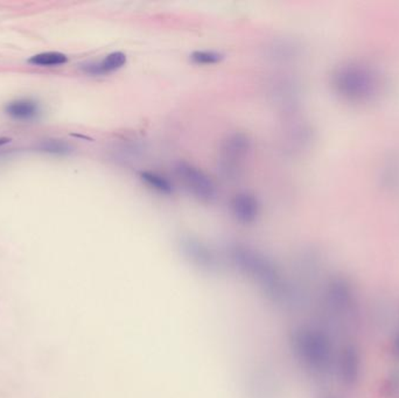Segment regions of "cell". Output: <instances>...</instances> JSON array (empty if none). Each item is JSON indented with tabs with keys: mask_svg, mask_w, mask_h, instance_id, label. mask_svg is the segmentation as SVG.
<instances>
[{
	"mask_svg": "<svg viewBox=\"0 0 399 398\" xmlns=\"http://www.w3.org/2000/svg\"><path fill=\"white\" fill-rule=\"evenodd\" d=\"M340 379L348 387L355 386L360 380L362 372V360L360 350L354 345L344 347L337 361Z\"/></svg>",
	"mask_w": 399,
	"mask_h": 398,
	"instance_id": "cell-4",
	"label": "cell"
},
{
	"mask_svg": "<svg viewBox=\"0 0 399 398\" xmlns=\"http://www.w3.org/2000/svg\"><path fill=\"white\" fill-rule=\"evenodd\" d=\"M224 59V54L216 51H195L192 53L191 60L196 64H220Z\"/></svg>",
	"mask_w": 399,
	"mask_h": 398,
	"instance_id": "cell-14",
	"label": "cell"
},
{
	"mask_svg": "<svg viewBox=\"0 0 399 398\" xmlns=\"http://www.w3.org/2000/svg\"><path fill=\"white\" fill-rule=\"evenodd\" d=\"M307 139H308V130L302 124H293L284 131V146L291 152L301 150V147L306 144Z\"/></svg>",
	"mask_w": 399,
	"mask_h": 398,
	"instance_id": "cell-10",
	"label": "cell"
},
{
	"mask_svg": "<svg viewBox=\"0 0 399 398\" xmlns=\"http://www.w3.org/2000/svg\"><path fill=\"white\" fill-rule=\"evenodd\" d=\"M252 152V139L249 134L236 131L228 134L221 143L217 170L227 180H236L242 175L244 165Z\"/></svg>",
	"mask_w": 399,
	"mask_h": 398,
	"instance_id": "cell-1",
	"label": "cell"
},
{
	"mask_svg": "<svg viewBox=\"0 0 399 398\" xmlns=\"http://www.w3.org/2000/svg\"><path fill=\"white\" fill-rule=\"evenodd\" d=\"M328 304L337 313L351 312L355 305V292L351 284L344 278H335L327 287Z\"/></svg>",
	"mask_w": 399,
	"mask_h": 398,
	"instance_id": "cell-5",
	"label": "cell"
},
{
	"mask_svg": "<svg viewBox=\"0 0 399 398\" xmlns=\"http://www.w3.org/2000/svg\"><path fill=\"white\" fill-rule=\"evenodd\" d=\"M28 62L34 66H60L67 64L68 57L59 52L41 53L30 57Z\"/></svg>",
	"mask_w": 399,
	"mask_h": 398,
	"instance_id": "cell-13",
	"label": "cell"
},
{
	"mask_svg": "<svg viewBox=\"0 0 399 398\" xmlns=\"http://www.w3.org/2000/svg\"><path fill=\"white\" fill-rule=\"evenodd\" d=\"M232 212L236 220L243 224H250L259 215V202L250 193H239L232 197Z\"/></svg>",
	"mask_w": 399,
	"mask_h": 398,
	"instance_id": "cell-7",
	"label": "cell"
},
{
	"mask_svg": "<svg viewBox=\"0 0 399 398\" xmlns=\"http://www.w3.org/2000/svg\"><path fill=\"white\" fill-rule=\"evenodd\" d=\"M10 141H11L10 138L0 137V146L6 145L10 143Z\"/></svg>",
	"mask_w": 399,
	"mask_h": 398,
	"instance_id": "cell-17",
	"label": "cell"
},
{
	"mask_svg": "<svg viewBox=\"0 0 399 398\" xmlns=\"http://www.w3.org/2000/svg\"><path fill=\"white\" fill-rule=\"evenodd\" d=\"M392 350H393V353L399 357V334L396 335L395 339H393Z\"/></svg>",
	"mask_w": 399,
	"mask_h": 398,
	"instance_id": "cell-16",
	"label": "cell"
},
{
	"mask_svg": "<svg viewBox=\"0 0 399 398\" xmlns=\"http://www.w3.org/2000/svg\"><path fill=\"white\" fill-rule=\"evenodd\" d=\"M173 170L181 185L198 200L202 202L216 200V185L201 168L188 161H180L174 164Z\"/></svg>",
	"mask_w": 399,
	"mask_h": 398,
	"instance_id": "cell-2",
	"label": "cell"
},
{
	"mask_svg": "<svg viewBox=\"0 0 399 398\" xmlns=\"http://www.w3.org/2000/svg\"><path fill=\"white\" fill-rule=\"evenodd\" d=\"M297 347L304 361L315 369H324L332 361V343L327 335L315 329H302Z\"/></svg>",
	"mask_w": 399,
	"mask_h": 398,
	"instance_id": "cell-3",
	"label": "cell"
},
{
	"mask_svg": "<svg viewBox=\"0 0 399 398\" xmlns=\"http://www.w3.org/2000/svg\"><path fill=\"white\" fill-rule=\"evenodd\" d=\"M127 57L123 52L110 53L109 55L105 56L104 59L98 61V62H89V64H83L82 69L86 71V74L105 75L112 71H118L127 64Z\"/></svg>",
	"mask_w": 399,
	"mask_h": 398,
	"instance_id": "cell-9",
	"label": "cell"
},
{
	"mask_svg": "<svg viewBox=\"0 0 399 398\" xmlns=\"http://www.w3.org/2000/svg\"><path fill=\"white\" fill-rule=\"evenodd\" d=\"M264 54L273 62H288L298 54V46L288 39H273L265 45Z\"/></svg>",
	"mask_w": 399,
	"mask_h": 398,
	"instance_id": "cell-8",
	"label": "cell"
},
{
	"mask_svg": "<svg viewBox=\"0 0 399 398\" xmlns=\"http://www.w3.org/2000/svg\"><path fill=\"white\" fill-rule=\"evenodd\" d=\"M40 150L45 151V152L55 153V154H66V153L71 152V147L60 142V141H46L40 145Z\"/></svg>",
	"mask_w": 399,
	"mask_h": 398,
	"instance_id": "cell-15",
	"label": "cell"
},
{
	"mask_svg": "<svg viewBox=\"0 0 399 398\" xmlns=\"http://www.w3.org/2000/svg\"><path fill=\"white\" fill-rule=\"evenodd\" d=\"M6 112L15 119L28 120L37 117L39 114V107L35 102L30 100H20V101L12 102L6 107Z\"/></svg>",
	"mask_w": 399,
	"mask_h": 398,
	"instance_id": "cell-11",
	"label": "cell"
},
{
	"mask_svg": "<svg viewBox=\"0 0 399 398\" xmlns=\"http://www.w3.org/2000/svg\"><path fill=\"white\" fill-rule=\"evenodd\" d=\"M269 96L277 108L290 110L295 108L298 102V86L291 78H275L270 83Z\"/></svg>",
	"mask_w": 399,
	"mask_h": 398,
	"instance_id": "cell-6",
	"label": "cell"
},
{
	"mask_svg": "<svg viewBox=\"0 0 399 398\" xmlns=\"http://www.w3.org/2000/svg\"><path fill=\"white\" fill-rule=\"evenodd\" d=\"M142 183L147 185L149 188L156 190L158 193L169 195L174 192L172 183L164 175L159 174L157 172L142 171L139 174Z\"/></svg>",
	"mask_w": 399,
	"mask_h": 398,
	"instance_id": "cell-12",
	"label": "cell"
}]
</instances>
